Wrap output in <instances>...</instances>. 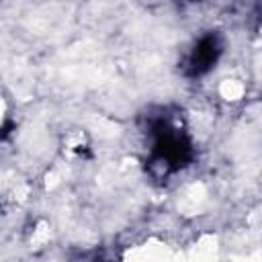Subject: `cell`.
<instances>
[{
	"label": "cell",
	"instance_id": "obj_1",
	"mask_svg": "<svg viewBox=\"0 0 262 262\" xmlns=\"http://www.w3.org/2000/svg\"><path fill=\"white\" fill-rule=\"evenodd\" d=\"M145 133L149 137L147 172L156 180H168L172 174L184 170L194 158V145L186 129L168 111L147 115Z\"/></svg>",
	"mask_w": 262,
	"mask_h": 262
},
{
	"label": "cell",
	"instance_id": "obj_2",
	"mask_svg": "<svg viewBox=\"0 0 262 262\" xmlns=\"http://www.w3.org/2000/svg\"><path fill=\"white\" fill-rule=\"evenodd\" d=\"M223 37L217 33V31H207L203 33L192 45L190 49L186 51L182 63H180V70L186 78H201L205 74H209L219 57L223 55Z\"/></svg>",
	"mask_w": 262,
	"mask_h": 262
}]
</instances>
